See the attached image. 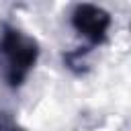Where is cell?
<instances>
[{
    "label": "cell",
    "instance_id": "obj_1",
    "mask_svg": "<svg viewBox=\"0 0 131 131\" xmlns=\"http://www.w3.org/2000/svg\"><path fill=\"white\" fill-rule=\"evenodd\" d=\"M4 51L10 55V70H12L10 80H12V84H18L35 59V47L29 41H25L20 35L8 33L4 39Z\"/></svg>",
    "mask_w": 131,
    "mask_h": 131
},
{
    "label": "cell",
    "instance_id": "obj_2",
    "mask_svg": "<svg viewBox=\"0 0 131 131\" xmlns=\"http://www.w3.org/2000/svg\"><path fill=\"white\" fill-rule=\"evenodd\" d=\"M74 23H76V27H78L84 35H88V37H92V39H100V37L104 35V31H106L108 16H106L102 10L94 8V6H80V8L76 10Z\"/></svg>",
    "mask_w": 131,
    "mask_h": 131
}]
</instances>
